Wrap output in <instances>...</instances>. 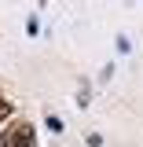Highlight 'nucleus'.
Segmentation results:
<instances>
[{"label":"nucleus","instance_id":"obj_1","mask_svg":"<svg viewBox=\"0 0 143 147\" xmlns=\"http://www.w3.org/2000/svg\"><path fill=\"white\" fill-rule=\"evenodd\" d=\"M15 147H33V129L26 125V121L15 125Z\"/></svg>","mask_w":143,"mask_h":147},{"label":"nucleus","instance_id":"obj_2","mask_svg":"<svg viewBox=\"0 0 143 147\" xmlns=\"http://www.w3.org/2000/svg\"><path fill=\"white\" fill-rule=\"evenodd\" d=\"M0 147H15V125H4V129H0Z\"/></svg>","mask_w":143,"mask_h":147},{"label":"nucleus","instance_id":"obj_3","mask_svg":"<svg viewBox=\"0 0 143 147\" xmlns=\"http://www.w3.org/2000/svg\"><path fill=\"white\" fill-rule=\"evenodd\" d=\"M11 110H15V107H11L7 99H0V129L7 125V118H11Z\"/></svg>","mask_w":143,"mask_h":147},{"label":"nucleus","instance_id":"obj_4","mask_svg":"<svg viewBox=\"0 0 143 147\" xmlns=\"http://www.w3.org/2000/svg\"><path fill=\"white\" fill-rule=\"evenodd\" d=\"M117 52H121V55L132 52V44H128V37H125V33H117Z\"/></svg>","mask_w":143,"mask_h":147}]
</instances>
